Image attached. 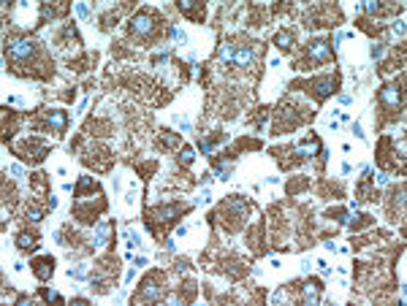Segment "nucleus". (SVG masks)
I'll return each mask as SVG.
<instances>
[{"label":"nucleus","mask_w":407,"mask_h":306,"mask_svg":"<svg viewBox=\"0 0 407 306\" xmlns=\"http://www.w3.org/2000/svg\"><path fill=\"white\" fill-rule=\"evenodd\" d=\"M158 25H160V17L150 9L139 11L136 17L130 19V33L136 38H152L155 33H158Z\"/></svg>","instance_id":"1"},{"label":"nucleus","mask_w":407,"mask_h":306,"mask_svg":"<svg viewBox=\"0 0 407 306\" xmlns=\"http://www.w3.org/2000/svg\"><path fill=\"white\" fill-rule=\"evenodd\" d=\"M6 52L11 54V60L25 62V60L33 57V52H36V41H30V38H25V35H11L9 41H6Z\"/></svg>","instance_id":"2"},{"label":"nucleus","mask_w":407,"mask_h":306,"mask_svg":"<svg viewBox=\"0 0 407 306\" xmlns=\"http://www.w3.org/2000/svg\"><path fill=\"white\" fill-rule=\"evenodd\" d=\"M160 293H163V274L155 271V274H150V277L144 279V285H142V290H139L136 301H139V298H142V301H155V298H160Z\"/></svg>","instance_id":"3"},{"label":"nucleus","mask_w":407,"mask_h":306,"mask_svg":"<svg viewBox=\"0 0 407 306\" xmlns=\"http://www.w3.org/2000/svg\"><path fill=\"white\" fill-rule=\"evenodd\" d=\"M380 103L388 108V111H399L402 108V84L391 82L380 90Z\"/></svg>","instance_id":"4"},{"label":"nucleus","mask_w":407,"mask_h":306,"mask_svg":"<svg viewBox=\"0 0 407 306\" xmlns=\"http://www.w3.org/2000/svg\"><path fill=\"white\" fill-rule=\"evenodd\" d=\"M307 90L315 95V100H326L336 90V76H320V79H312L307 84Z\"/></svg>","instance_id":"5"},{"label":"nucleus","mask_w":407,"mask_h":306,"mask_svg":"<svg viewBox=\"0 0 407 306\" xmlns=\"http://www.w3.org/2000/svg\"><path fill=\"white\" fill-rule=\"evenodd\" d=\"M46 152H49V144H44V141H38V138L25 141V144L19 146V155H22V158H27V160H33V163L44 160Z\"/></svg>","instance_id":"6"},{"label":"nucleus","mask_w":407,"mask_h":306,"mask_svg":"<svg viewBox=\"0 0 407 306\" xmlns=\"http://www.w3.org/2000/svg\"><path fill=\"white\" fill-rule=\"evenodd\" d=\"M307 54L318 62H326V60H331V44L323 41V38H315V41H310Z\"/></svg>","instance_id":"7"},{"label":"nucleus","mask_w":407,"mask_h":306,"mask_svg":"<svg viewBox=\"0 0 407 306\" xmlns=\"http://www.w3.org/2000/svg\"><path fill=\"white\" fill-rule=\"evenodd\" d=\"M185 209H187V206H182V203H171V206H158V209H152V211H150V217H152V219H160V222H171V219L179 217Z\"/></svg>","instance_id":"8"},{"label":"nucleus","mask_w":407,"mask_h":306,"mask_svg":"<svg viewBox=\"0 0 407 306\" xmlns=\"http://www.w3.org/2000/svg\"><path fill=\"white\" fill-rule=\"evenodd\" d=\"M33 271H36V277L41 279V282H46L52 277V271H54V257H49V255H44V257H36L33 263Z\"/></svg>","instance_id":"9"},{"label":"nucleus","mask_w":407,"mask_h":306,"mask_svg":"<svg viewBox=\"0 0 407 306\" xmlns=\"http://www.w3.org/2000/svg\"><path fill=\"white\" fill-rule=\"evenodd\" d=\"M46 125H49L54 133H65V128H68V117H65V111H60V108H52V111H46Z\"/></svg>","instance_id":"10"},{"label":"nucleus","mask_w":407,"mask_h":306,"mask_svg":"<svg viewBox=\"0 0 407 306\" xmlns=\"http://www.w3.org/2000/svg\"><path fill=\"white\" fill-rule=\"evenodd\" d=\"M177 9L187 14V17H193L195 22H204V3H193V0H179Z\"/></svg>","instance_id":"11"},{"label":"nucleus","mask_w":407,"mask_h":306,"mask_svg":"<svg viewBox=\"0 0 407 306\" xmlns=\"http://www.w3.org/2000/svg\"><path fill=\"white\" fill-rule=\"evenodd\" d=\"M253 57H255L253 46H239L236 54H233V62H236V68H250L253 65Z\"/></svg>","instance_id":"12"},{"label":"nucleus","mask_w":407,"mask_h":306,"mask_svg":"<svg viewBox=\"0 0 407 306\" xmlns=\"http://www.w3.org/2000/svg\"><path fill=\"white\" fill-rule=\"evenodd\" d=\"M318 295H320V282L318 279L304 282V303H315Z\"/></svg>","instance_id":"13"},{"label":"nucleus","mask_w":407,"mask_h":306,"mask_svg":"<svg viewBox=\"0 0 407 306\" xmlns=\"http://www.w3.org/2000/svg\"><path fill=\"white\" fill-rule=\"evenodd\" d=\"M84 193H92V195H98V193H100V187H98L95 182H92L90 176H82V179H79V187H76V195H79V198H82Z\"/></svg>","instance_id":"14"},{"label":"nucleus","mask_w":407,"mask_h":306,"mask_svg":"<svg viewBox=\"0 0 407 306\" xmlns=\"http://www.w3.org/2000/svg\"><path fill=\"white\" fill-rule=\"evenodd\" d=\"M318 152V138H310V141H301L299 146H296V155H301V158H312V155Z\"/></svg>","instance_id":"15"},{"label":"nucleus","mask_w":407,"mask_h":306,"mask_svg":"<svg viewBox=\"0 0 407 306\" xmlns=\"http://www.w3.org/2000/svg\"><path fill=\"white\" fill-rule=\"evenodd\" d=\"M160 144L166 149H179V146H182V138L174 136L171 130H160Z\"/></svg>","instance_id":"16"},{"label":"nucleus","mask_w":407,"mask_h":306,"mask_svg":"<svg viewBox=\"0 0 407 306\" xmlns=\"http://www.w3.org/2000/svg\"><path fill=\"white\" fill-rule=\"evenodd\" d=\"M275 46H280V49H291L293 46V33H288V30H280V33L275 35Z\"/></svg>","instance_id":"17"},{"label":"nucleus","mask_w":407,"mask_h":306,"mask_svg":"<svg viewBox=\"0 0 407 306\" xmlns=\"http://www.w3.org/2000/svg\"><path fill=\"white\" fill-rule=\"evenodd\" d=\"M106 239H109V222H98L95 236H92V244H95V247H104Z\"/></svg>","instance_id":"18"},{"label":"nucleus","mask_w":407,"mask_h":306,"mask_svg":"<svg viewBox=\"0 0 407 306\" xmlns=\"http://www.w3.org/2000/svg\"><path fill=\"white\" fill-rule=\"evenodd\" d=\"M17 244H19V249H33L38 244V236H36V233H19Z\"/></svg>","instance_id":"19"},{"label":"nucleus","mask_w":407,"mask_h":306,"mask_svg":"<svg viewBox=\"0 0 407 306\" xmlns=\"http://www.w3.org/2000/svg\"><path fill=\"white\" fill-rule=\"evenodd\" d=\"M361 11H364V14H380L383 6H380V3H372V0H369V3H361Z\"/></svg>","instance_id":"20"},{"label":"nucleus","mask_w":407,"mask_h":306,"mask_svg":"<svg viewBox=\"0 0 407 306\" xmlns=\"http://www.w3.org/2000/svg\"><path fill=\"white\" fill-rule=\"evenodd\" d=\"M44 217V209H27V219H30V222H38V219H41Z\"/></svg>","instance_id":"21"},{"label":"nucleus","mask_w":407,"mask_h":306,"mask_svg":"<svg viewBox=\"0 0 407 306\" xmlns=\"http://www.w3.org/2000/svg\"><path fill=\"white\" fill-rule=\"evenodd\" d=\"M231 57H233V49H231L228 44H223V49H220V60H225V62H228Z\"/></svg>","instance_id":"22"},{"label":"nucleus","mask_w":407,"mask_h":306,"mask_svg":"<svg viewBox=\"0 0 407 306\" xmlns=\"http://www.w3.org/2000/svg\"><path fill=\"white\" fill-rule=\"evenodd\" d=\"M383 54H386V44H375L372 46V57L378 60V57H383Z\"/></svg>","instance_id":"23"},{"label":"nucleus","mask_w":407,"mask_h":306,"mask_svg":"<svg viewBox=\"0 0 407 306\" xmlns=\"http://www.w3.org/2000/svg\"><path fill=\"white\" fill-rule=\"evenodd\" d=\"M372 222V217H366V214H361L358 219H353V227H364V225H369Z\"/></svg>","instance_id":"24"},{"label":"nucleus","mask_w":407,"mask_h":306,"mask_svg":"<svg viewBox=\"0 0 407 306\" xmlns=\"http://www.w3.org/2000/svg\"><path fill=\"white\" fill-rule=\"evenodd\" d=\"M182 163H185V166H190V163H193V152L187 146H182Z\"/></svg>","instance_id":"25"},{"label":"nucleus","mask_w":407,"mask_h":306,"mask_svg":"<svg viewBox=\"0 0 407 306\" xmlns=\"http://www.w3.org/2000/svg\"><path fill=\"white\" fill-rule=\"evenodd\" d=\"M76 11H79V17H82V19H87V17H90V9H87L84 3H76Z\"/></svg>","instance_id":"26"},{"label":"nucleus","mask_w":407,"mask_h":306,"mask_svg":"<svg viewBox=\"0 0 407 306\" xmlns=\"http://www.w3.org/2000/svg\"><path fill=\"white\" fill-rule=\"evenodd\" d=\"M394 35H404V22L402 19L394 22Z\"/></svg>","instance_id":"27"},{"label":"nucleus","mask_w":407,"mask_h":306,"mask_svg":"<svg viewBox=\"0 0 407 306\" xmlns=\"http://www.w3.org/2000/svg\"><path fill=\"white\" fill-rule=\"evenodd\" d=\"M44 298H49V301H62V298L54 293V290H44Z\"/></svg>","instance_id":"28"},{"label":"nucleus","mask_w":407,"mask_h":306,"mask_svg":"<svg viewBox=\"0 0 407 306\" xmlns=\"http://www.w3.org/2000/svg\"><path fill=\"white\" fill-rule=\"evenodd\" d=\"M174 38H177V41H179V44H185V41H187V38H185V33H182V30H174Z\"/></svg>","instance_id":"29"}]
</instances>
